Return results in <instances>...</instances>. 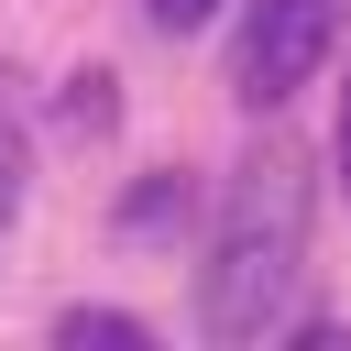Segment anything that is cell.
Instances as JSON below:
<instances>
[{
    "instance_id": "obj_1",
    "label": "cell",
    "mask_w": 351,
    "mask_h": 351,
    "mask_svg": "<svg viewBox=\"0 0 351 351\" xmlns=\"http://www.w3.org/2000/svg\"><path fill=\"white\" fill-rule=\"evenodd\" d=\"M307 219H318V165L263 132L230 186H219V219H208V263H197V329L208 340H274L285 329V296L307 274Z\"/></svg>"
},
{
    "instance_id": "obj_2",
    "label": "cell",
    "mask_w": 351,
    "mask_h": 351,
    "mask_svg": "<svg viewBox=\"0 0 351 351\" xmlns=\"http://www.w3.org/2000/svg\"><path fill=\"white\" fill-rule=\"evenodd\" d=\"M340 11L351 0H241V44H230V99L241 110H285L329 44H340Z\"/></svg>"
},
{
    "instance_id": "obj_3",
    "label": "cell",
    "mask_w": 351,
    "mask_h": 351,
    "mask_svg": "<svg viewBox=\"0 0 351 351\" xmlns=\"http://www.w3.org/2000/svg\"><path fill=\"white\" fill-rule=\"evenodd\" d=\"M197 219V176L186 165H154L132 197H121V241H165V230H186Z\"/></svg>"
},
{
    "instance_id": "obj_4",
    "label": "cell",
    "mask_w": 351,
    "mask_h": 351,
    "mask_svg": "<svg viewBox=\"0 0 351 351\" xmlns=\"http://www.w3.org/2000/svg\"><path fill=\"white\" fill-rule=\"evenodd\" d=\"M55 340H66V351H88V340H99V351H143L154 329H143V318H121V307H66V318H55Z\"/></svg>"
},
{
    "instance_id": "obj_5",
    "label": "cell",
    "mask_w": 351,
    "mask_h": 351,
    "mask_svg": "<svg viewBox=\"0 0 351 351\" xmlns=\"http://www.w3.org/2000/svg\"><path fill=\"white\" fill-rule=\"evenodd\" d=\"M110 88H121L110 66H88V77H66V121H77V132H110V121H121V99H110Z\"/></svg>"
},
{
    "instance_id": "obj_6",
    "label": "cell",
    "mask_w": 351,
    "mask_h": 351,
    "mask_svg": "<svg viewBox=\"0 0 351 351\" xmlns=\"http://www.w3.org/2000/svg\"><path fill=\"white\" fill-rule=\"evenodd\" d=\"M219 11H230V0H143V22H154L165 44H176V33H208Z\"/></svg>"
},
{
    "instance_id": "obj_7",
    "label": "cell",
    "mask_w": 351,
    "mask_h": 351,
    "mask_svg": "<svg viewBox=\"0 0 351 351\" xmlns=\"http://www.w3.org/2000/svg\"><path fill=\"white\" fill-rule=\"evenodd\" d=\"M22 176H33V165H22V143L0 132V241H11V219H22Z\"/></svg>"
},
{
    "instance_id": "obj_8",
    "label": "cell",
    "mask_w": 351,
    "mask_h": 351,
    "mask_svg": "<svg viewBox=\"0 0 351 351\" xmlns=\"http://www.w3.org/2000/svg\"><path fill=\"white\" fill-rule=\"evenodd\" d=\"M340 186H351V88H340Z\"/></svg>"
}]
</instances>
